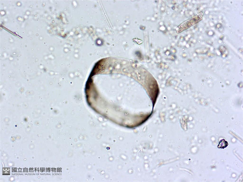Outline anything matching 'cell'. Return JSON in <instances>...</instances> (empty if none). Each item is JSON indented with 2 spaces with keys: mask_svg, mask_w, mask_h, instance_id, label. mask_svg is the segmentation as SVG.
Wrapping results in <instances>:
<instances>
[{
  "mask_svg": "<svg viewBox=\"0 0 243 182\" xmlns=\"http://www.w3.org/2000/svg\"><path fill=\"white\" fill-rule=\"evenodd\" d=\"M228 142L224 139L221 140L219 142L218 147L219 148L224 149L228 146Z\"/></svg>",
  "mask_w": 243,
  "mask_h": 182,
  "instance_id": "obj_1",
  "label": "cell"
}]
</instances>
